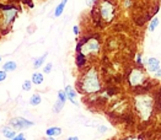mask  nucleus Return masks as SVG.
<instances>
[{
  "mask_svg": "<svg viewBox=\"0 0 161 140\" xmlns=\"http://www.w3.org/2000/svg\"><path fill=\"white\" fill-rule=\"evenodd\" d=\"M78 86H79V91L81 90L82 92H86V93H95L101 90L100 78H98L96 69L94 68L89 69L80 79V81L78 83Z\"/></svg>",
  "mask_w": 161,
  "mask_h": 140,
  "instance_id": "obj_1",
  "label": "nucleus"
},
{
  "mask_svg": "<svg viewBox=\"0 0 161 140\" xmlns=\"http://www.w3.org/2000/svg\"><path fill=\"white\" fill-rule=\"evenodd\" d=\"M134 107L142 121H149L154 111V98L150 95H138L134 97Z\"/></svg>",
  "mask_w": 161,
  "mask_h": 140,
  "instance_id": "obj_2",
  "label": "nucleus"
},
{
  "mask_svg": "<svg viewBox=\"0 0 161 140\" xmlns=\"http://www.w3.org/2000/svg\"><path fill=\"white\" fill-rule=\"evenodd\" d=\"M79 53L84 54V55H87V54H95L100 50V43L97 39L95 38H91L89 41H86L84 44L78 47Z\"/></svg>",
  "mask_w": 161,
  "mask_h": 140,
  "instance_id": "obj_3",
  "label": "nucleus"
},
{
  "mask_svg": "<svg viewBox=\"0 0 161 140\" xmlns=\"http://www.w3.org/2000/svg\"><path fill=\"white\" fill-rule=\"evenodd\" d=\"M145 79H147L145 74L142 70H139V69H133L132 71H130L129 76H128L129 85L132 86V87H136V86L143 85Z\"/></svg>",
  "mask_w": 161,
  "mask_h": 140,
  "instance_id": "obj_4",
  "label": "nucleus"
},
{
  "mask_svg": "<svg viewBox=\"0 0 161 140\" xmlns=\"http://www.w3.org/2000/svg\"><path fill=\"white\" fill-rule=\"evenodd\" d=\"M100 14H101V17L105 21H107V22L112 21L113 16H114V7H113V5L110 1H107V0H103V1L100 4Z\"/></svg>",
  "mask_w": 161,
  "mask_h": 140,
  "instance_id": "obj_5",
  "label": "nucleus"
},
{
  "mask_svg": "<svg viewBox=\"0 0 161 140\" xmlns=\"http://www.w3.org/2000/svg\"><path fill=\"white\" fill-rule=\"evenodd\" d=\"M10 124L15 129H24V128L31 127V125H33L35 123L30 122V121L25 119V118H22V117H16V118H12V119L10 121Z\"/></svg>",
  "mask_w": 161,
  "mask_h": 140,
  "instance_id": "obj_6",
  "label": "nucleus"
},
{
  "mask_svg": "<svg viewBox=\"0 0 161 140\" xmlns=\"http://www.w3.org/2000/svg\"><path fill=\"white\" fill-rule=\"evenodd\" d=\"M65 101H66L65 91H59V92H58V100H57V102H56V105H54V108H53V111H54L56 113H59L60 111L63 109Z\"/></svg>",
  "mask_w": 161,
  "mask_h": 140,
  "instance_id": "obj_7",
  "label": "nucleus"
},
{
  "mask_svg": "<svg viewBox=\"0 0 161 140\" xmlns=\"http://www.w3.org/2000/svg\"><path fill=\"white\" fill-rule=\"evenodd\" d=\"M145 64H147V69L149 73H152V74H155L160 68V62H159V59L156 58H148L147 59V62H145Z\"/></svg>",
  "mask_w": 161,
  "mask_h": 140,
  "instance_id": "obj_8",
  "label": "nucleus"
},
{
  "mask_svg": "<svg viewBox=\"0 0 161 140\" xmlns=\"http://www.w3.org/2000/svg\"><path fill=\"white\" fill-rule=\"evenodd\" d=\"M15 16H16V10L15 9H7L4 11V25L7 26V25H10L11 22L14 21Z\"/></svg>",
  "mask_w": 161,
  "mask_h": 140,
  "instance_id": "obj_9",
  "label": "nucleus"
},
{
  "mask_svg": "<svg viewBox=\"0 0 161 140\" xmlns=\"http://www.w3.org/2000/svg\"><path fill=\"white\" fill-rule=\"evenodd\" d=\"M65 95H66V98L70 100V102H73L74 105H78V102H76V100H75L76 92H75V90H74V88H73L70 85H68V86L65 87Z\"/></svg>",
  "mask_w": 161,
  "mask_h": 140,
  "instance_id": "obj_10",
  "label": "nucleus"
},
{
  "mask_svg": "<svg viewBox=\"0 0 161 140\" xmlns=\"http://www.w3.org/2000/svg\"><path fill=\"white\" fill-rule=\"evenodd\" d=\"M45 134H47V136H57L62 134V129L59 127H52L45 130Z\"/></svg>",
  "mask_w": 161,
  "mask_h": 140,
  "instance_id": "obj_11",
  "label": "nucleus"
},
{
  "mask_svg": "<svg viewBox=\"0 0 161 140\" xmlns=\"http://www.w3.org/2000/svg\"><path fill=\"white\" fill-rule=\"evenodd\" d=\"M1 133L4 134V136L7 138V139H12L15 135H16L15 130H12L10 127H4V128H1Z\"/></svg>",
  "mask_w": 161,
  "mask_h": 140,
  "instance_id": "obj_12",
  "label": "nucleus"
},
{
  "mask_svg": "<svg viewBox=\"0 0 161 140\" xmlns=\"http://www.w3.org/2000/svg\"><path fill=\"white\" fill-rule=\"evenodd\" d=\"M48 55V53H44L42 57H40V58H36L35 59V62H33V66H35V69H38V68H41V65L44 63V60H45V57Z\"/></svg>",
  "mask_w": 161,
  "mask_h": 140,
  "instance_id": "obj_13",
  "label": "nucleus"
},
{
  "mask_svg": "<svg viewBox=\"0 0 161 140\" xmlns=\"http://www.w3.org/2000/svg\"><path fill=\"white\" fill-rule=\"evenodd\" d=\"M3 68H4L5 71H15L16 68H17V64L15 62H6Z\"/></svg>",
  "mask_w": 161,
  "mask_h": 140,
  "instance_id": "obj_14",
  "label": "nucleus"
},
{
  "mask_svg": "<svg viewBox=\"0 0 161 140\" xmlns=\"http://www.w3.org/2000/svg\"><path fill=\"white\" fill-rule=\"evenodd\" d=\"M32 83L36 85H41L43 83V75L41 73H35L32 75Z\"/></svg>",
  "mask_w": 161,
  "mask_h": 140,
  "instance_id": "obj_15",
  "label": "nucleus"
},
{
  "mask_svg": "<svg viewBox=\"0 0 161 140\" xmlns=\"http://www.w3.org/2000/svg\"><path fill=\"white\" fill-rule=\"evenodd\" d=\"M41 102H42L41 96L38 95V93H35L32 97H31V100H30V105H31V106H38Z\"/></svg>",
  "mask_w": 161,
  "mask_h": 140,
  "instance_id": "obj_16",
  "label": "nucleus"
},
{
  "mask_svg": "<svg viewBox=\"0 0 161 140\" xmlns=\"http://www.w3.org/2000/svg\"><path fill=\"white\" fill-rule=\"evenodd\" d=\"M159 19L157 17H154V19H152L151 20V22H150V25H149V31L150 32H154L155 31V28L159 26Z\"/></svg>",
  "mask_w": 161,
  "mask_h": 140,
  "instance_id": "obj_17",
  "label": "nucleus"
},
{
  "mask_svg": "<svg viewBox=\"0 0 161 140\" xmlns=\"http://www.w3.org/2000/svg\"><path fill=\"white\" fill-rule=\"evenodd\" d=\"M64 7H65V5L63 4V3H60L57 7H56V11H54V16L56 17H59L60 15L63 14V11H64Z\"/></svg>",
  "mask_w": 161,
  "mask_h": 140,
  "instance_id": "obj_18",
  "label": "nucleus"
},
{
  "mask_svg": "<svg viewBox=\"0 0 161 140\" xmlns=\"http://www.w3.org/2000/svg\"><path fill=\"white\" fill-rule=\"evenodd\" d=\"M76 64H78V66H82L85 64V55L79 53L78 57H76Z\"/></svg>",
  "mask_w": 161,
  "mask_h": 140,
  "instance_id": "obj_19",
  "label": "nucleus"
},
{
  "mask_svg": "<svg viewBox=\"0 0 161 140\" xmlns=\"http://www.w3.org/2000/svg\"><path fill=\"white\" fill-rule=\"evenodd\" d=\"M32 88V83L30 80H26L24 81V84H22V90L24 91H30Z\"/></svg>",
  "mask_w": 161,
  "mask_h": 140,
  "instance_id": "obj_20",
  "label": "nucleus"
},
{
  "mask_svg": "<svg viewBox=\"0 0 161 140\" xmlns=\"http://www.w3.org/2000/svg\"><path fill=\"white\" fill-rule=\"evenodd\" d=\"M52 64L51 63H48V64H45V66H44V69H43V73H45V74H49L51 71H52Z\"/></svg>",
  "mask_w": 161,
  "mask_h": 140,
  "instance_id": "obj_21",
  "label": "nucleus"
},
{
  "mask_svg": "<svg viewBox=\"0 0 161 140\" xmlns=\"http://www.w3.org/2000/svg\"><path fill=\"white\" fill-rule=\"evenodd\" d=\"M11 140H26V139H25V135H24V134H19V135H15Z\"/></svg>",
  "mask_w": 161,
  "mask_h": 140,
  "instance_id": "obj_22",
  "label": "nucleus"
},
{
  "mask_svg": "<svg viewBox=\"0 0 161 140\" xmlns=\"http://www.w3.org/2000/svg\"><path fill=\"white\" fill-rule=\"evenodd\" d=\"M6 79V71L5 70H0V83H1V81H4Z\"/></svg>",
  "mask_w": 161,
  "mask_h": 140,
  "instance_id": "obj_23",
  "label": "nucleus"
},
{
  "mask_svg": "<svg viewBox=\"0 0 161 140\" xmlns=\"http://www.w3.org/2000/svg\"><path fill=\"white\" fill-rule=\"evenodd\" d=\"M85 3H86L87 6H92L94 3H95V0H85Z\"/></svg>",
  "mask_w": 161,
  "mask_h": 140,
  "instance_id": "obj_24",
  "label": "nucleus"
},
{
  "mask_svg": "<svg viewBox=\"0 0 161 140\" xmlns=\"http://www.w3.org/2000/svg\"><path fill=\"white\" fill-rule=\"evenodd\" d=\"M98 131L100 133H105V131H107V128L103 127V125H101V127H98Z\"/></svg>",
  "mask_w": 161,
  "mask_h": 140,
  "instance_id": "obj_25",
  "label": "nucleus"
},
{
  "mask_svg": "<svg viewBox=\"0 0 161 140\" xmlns=\"http://www.w3.org/2000/svg\"><path fill=\"white\" fill-rule=\"evenodd\" d=\"M155 76L159 78V79H161V69H159V70L155 73Z\"/></svg>",
  "mask_w": 161,
  "mask_h": 140,
  "instance_id": "obj_26",
  "label": "nucleus"
},
{
  "mask_svg": "<svg viewBox=\"0 0 161 140\" xmlns=\"http://www.w3.org/2000/svg\"><path fill=\"white\" fill-rule=\"evenodd\" d=\"M124 140H143V139H140V138H134V136H130V138H127V139H124Z\"/></svg>",
  "mask_w": 161,
  "mask_h": 140,
  "instance_id": "obj_27",
  "label": "nucleus"
},
{
  "mask_svg": "<svg viewBox=\"0 0 161 140\" xmlns=\"http://www.w3.org/2000/svg\"><path fill=\"white\" fill-rule=\"evenodd\" d=\"M74 33L75 34H79V27L78 26H74Z\"/></svg>",
  "mask_w": 161,
  "mask_h": 140,
  "instance_id": "obj_28",
  "label": "nucleus"
},
{
  "mask_svg": "<svg viewBox=\"0 0 161 140\" xmlns=\"http://www.w3.org/2000/svg\"><path fill=\"white\" fill-rule=\"evenodd\" d=\"M66 140H79V138L78 136H70V138H68Z\"/></svg>",
  "mask_w": 161,
  "mask_h": 140,
  "instance_id": "obj_29",
  "label": "nucleus"
},
{
  "mask_svg": "<svg viewBox=\"0 0 161 140\" xmlns=\"http://www.w3.org/2000/svg\"><path fill=\"white\" fill-rule=\"evenodd\" d=\"M62 3H63L64 5H66V3H68V0H62Z\"/></svg>",
  "mask_w": 161,
  "mask_h": 140,
  "instance_id": "obj_30",
  "label": "nucleus"
},
{
  "mask_svg": "<svg viewBox=\"0 0 161 140\" xmlns=\"http://www.w3.org/2000/svg\"><path fill=\"white\" fill-rule=\"evenodd\" d=\"M47 140H54V139H53V136H48Z\"/></svg>",
  "mask_w": 161,
  "mask_h": 140,
  "instance_id": "obj_31",
  "label": "nucleus"
},
{
  "mask_svg": "<svg viewBox=\"0 0 161 140\" xmlns=\"http://www.w3.org/2000/svg\"><path fill=\"white\" fill-rule=\"evenodd\" d=\"M0 60H1V57H0Z\"/></svg>",
  "mask_w": 161,
  "mask_h": 140,
  "instance_id": "obj_32",
  "label": "nucleus"
}]
</instances>
